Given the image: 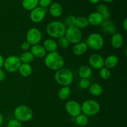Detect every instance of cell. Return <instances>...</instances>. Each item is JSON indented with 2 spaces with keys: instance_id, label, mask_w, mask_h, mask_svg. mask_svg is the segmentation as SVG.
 <instances>
[{
  "instance_id": "cell-34",
  "label": "cell",
  "mask_w": 127,
  "mask_h": 127,
  "mask_svg": "<svg viewBox=\"0 0 127 127\" xmlns=\"http://www.w3.org/2000/svg\"><path fill=\"white\" fill-rule=\"evenodd\" d=\"M99 13H100V14L102 15L106 13V12H109V8H108L107 6L105 4H100L97 7V11Z\"/></svg>"
},
{
  "instance_id": "cell-36",
  "label": "cell",
  "mask_w": 127,
  "mask_h": 127,
  "mask_svg": "<svg viewBox=\"0 0 127 127\" xmlns=\"http://www.w3.org/2000/svg\"><path fill=\"white\" fill-rule=\"evenodd\" d=\"M31 48V45L27 41H25L21 44V48L24 51H28V50Z\"/></svg>"
},
{
  "instance_id": "cell-15",
  "label": "cell",
  "mask_w": 127,
  "mask_h": 127,
  "mask_svg": "<svg viewBox=\"0 0 127 127\" xmlns=\"http://www.w3.org/2000/svg\"><path fill=\"white\" fill-rule=\"evenodd\" d=\"M110 43H111V45L113 48H115V49H119L123 45L124 37L120 33L116 32L112 36Z\"/></svg>"
},
{
  "instance_id": "cell-1",
  "label": "cell",
  "mask_w": 127,
  "mask_h": 127,
  "mask_svg": "<svg viewBox=\"0 0 127 127\" xmlns=\"http://www.w3.org/2000/svg\"><path fill=\"white\" fill-rule=\"evenodd\" d=\"M44 62L48 69L56 71L63 68L64 64L63 58L57 52H50L46 55Z\"/></svg>"
},
{
  "instance_id": "cell-10",
  "label": "cell",
  "mask_w": 127,
  "mask_h": 127,
  "mask_svg": "<svg viewBox=\"0 0 127 127\" xmlns=\"http://www.w3.org/2000/svg\"><path fill=\"white\" fill-rule=\"evenodd\" d=\"M65 109L67 113L71 117H76L81 114V105L76 100H68L65 105Z\"/></svg>"
},
{
  "instance_id": "cell-19",
  "label": "cell",
  "mask_w": 127,
  "mask_h": 127,
  "mask_svg": "<svg viewBox=\"0 0 127 127\" xmlns=\"http://www.w3.org/2000/svg\"><path fill=\"white\" fill-rule=\"evenodd\" d=\"M100 26L104 32H107L110 34L113 35L117 32L116 27L110 20L104 21L102 23L100 24Z\"/></svg>"
},
{
  "instance_id": "cell-32",
  "label": "cell",
  "mask_w": 127,
  "mask_h": 127,
  "mask_svg": "<svg viewBox=\"0 0 127 127\" xmlns=\"http://www.w3.org/2000/svg\"><path fill=\"white\" fill-rule=\"evenodd\" d=\"M7 127H22V124L19 121L14 119L9 120L7 124Z\"/></svg>"
},
{
  "instance_id": "cell-28",
  "label": "cell",
  "mask_w": 127,
  "mask_h": 127,
  "mask_svg": "<svg viewBox=\"0 0 127 127\" xmlns=\"http://www.w3.org/2000/svg\"><path fill=\"white\" fill-rule=\"evenodd\" d=\"M21 62L22 63H29L32 62L34 60V57L29 51H25L22 53L21 57H20Z\"/></svg>"
},
{
  "instance_id": "cell-43",
  "label": "cell",
  "mask_w": 127,
  "mask_h": 127,
  "mask_svg": "<svg viewBox=\"0 0 127 127\" xmlns=\"http://www.w3.org/2000/svg\"><path fill=\"white\" fill-rule=\"evenodd\" d=\"M71 120L72 122H75V117H71Z\"/></svg>"
},
{
  "instance_id": "cell-2",
  "label": "cell",
  "mask_w": 127,
  "mask_h": 127,
  "mask_svg": "<svg viewBox=\"0 0 127 127\" xmlns=\"http://www.w3.org/2000/svg\"><path fill=\"white\" fill-rule=\"evenodd\" d=\"M66 26L60 21H52L47 25L46 32L51 37L55 38H60L64 36L66 31Z\"/></svg>"
},
{
  "instance_id": "cell-40",
  "label": "cell",
  "mask_w": 127,
  "mask_h": 127,
  "mask_svg": "<svg viewBox=\"0 0 127 127\" xmlns=\"http://www.w3.org/2000/svg\"><path fill=\"white\" fill-rule=\"evenodd\" d=\"M89 1L93 4H96L100 1V0H89Z\"/></svg>"
},
{
  "instance_id": "cell-20",
  "label": "cell",
  "mask_w": 127,
  "mask_h": 127,
  "mask_svg": "<svg viewBox=\"0 0 127 127\" xmlns=\"http://www.w3.org/2000/svg\"><path fill=\"white\" fill-rule=\"evenodd\" d=\"M43 48L46 50V52H56L58 48V44L57 42L53 39L51 38H47L43 41Z\"/></svg>"
},
{
  "instance_id": "cell-23",
  "label": "cell",
  "mask_w": 127,
  "mask_h": 127,
  "mask_svg": "<svg viewBox=\"0 0 127 127\" xmlns=\"http://www.w3.org/2000/svg\"><path fill=\"white\" fill-rule=\"evenodd\" d=\"M39 0H23L22 2V7L27 11H32L38 5Z\"/></svg>"
},
{
  "instance_id": "cell-42",
  "label": "cell",
  "mask_w": 127,
  "mask_h": 127,
  "mask_svg": "<svg viewBox=\"0 0 127 127\" xmlns=\"http://www.w3.org/2000/svg\"><path fill=\"white\" fill-rule=\"evenodd\" d=\"M102 1H104V2H112V1H114V0H102Z\"/></svg>"
},
{
  "instance_id": "cell-14",
  "label": "cell",
  "mask_w": 127,
  "mask_h": 127,
  "mask_svg": "<svg viewBox=\"0 0 127 127\" xmlns=\"http://www.w3.org/2000/svg\"><path fill=\"white\" fill-rule=\"evenodd\" d=\"M34 57H37L38 58H42L45 57L47 55V52L43 48V47L41 45L37 44L32 45L31 47V51Z\"/></svg>"
},
{
  "instance_id": "cell-26",
  "label": "cell",
  "mask_w": 127,
  "mask_h": 127,
  "mask_svg": "<svg viewBox=\"0 0 127 127\" xmlns=\"http://www.w3.org/2000/svg\"><path fill=\"white\" fill-rule=\"evenodd\" d=\"M74 26L79 28V29L86 28L89 26L88 19L84 16H79V17H76Z\"/></svg>"
},
{
  "instance_id": "cell-25",
  "label": "cell",
  "mask_w": 127,
  "mask_h": 127,
  "mask_svg": "<svg viewBox=\"0 0 127 127\" xmlns=\"http://www.w3.org/2000/svg\"><path fill=\"white\" fill-rule=\"evenodd\" d=\"M71 94V89L69 86H63L58 92V97L63 100H67Z\"/></svg>"
},
{
  "instance_id": "cell-16",
  "label": "cell",
  "mask_w": 127,
  "mask_h": 127,
  "mask_svg": "<svg viewBox=\"0 0 127 127\" xmlns=\"http://www.w3.org/2000/svg\"><path fill=\"white\" fill-rule=\"evenodd\" d=\"M88 46L85 42H80L74 44L73 48V52L75 55L81 56L88 51Z\"/></svg>"
},
{
  "instance_id": "cell-8",
  "label": "cell",
  "mask_w": 127,
  "mask_h": 127,
  "mask_svg": "<svg viewBox=\"0 0 127 127\" xmlns=\"http://www.w3.org/2000/svg\"><path fill=\"white\" fill-rule=\"evenodd\" d=\"M21 62L19 57L12 55L7 57L4 60L3 67L6 71L9 73H14L19 70Z\"/></svg>"
},
{
  "instance_id": "cell-5",
  "label": "cell",
  "mask_w": 127,
  "mask_h": 127,
  "mask_svg": "<svg viewBox=\"0 0 127 127\" xmlns=\"http://www.w3.org/2000/svg\"><path fill=\"white\" fill-rule=\"evenodd\" d=\"M100 106L99 102L94 100L88 99L81 105V112L87 116H93L99 112Z\"/></svg>"
},
{
  "instance_id": "cell-38",
  "label": "cell",
  "mask_w": 127,
  "mask_h": 127,
  "mask_svg": "<svg viewBox=\"0 0 127 127\" xmlns=\"http://www.w3.org/2000/svg\"><path fill=\"white\" fill-rule=\"evenodd\" d=\"M123 28L125 30V31H127V19L125 18L123 22Z\"/></svg>"
},
{
  "instance_id": "cell-35",
  "label": "cell",
  "mask_w": 127,
  "mask_h": 127,
  "mask_svg": "<svg viewBox=\"0 0 127 127\" xmlns=\"http://www.w3.org/2000/svg\"><path fill=\"white\" fill-rule=\"evenodd\" d=\"M52 0H39L38 4L40 5V7L46 9L47 7L52 4Z\"/></svg>"
},
{
  "instance_id": "cell-9",
  "label": "cell",
  "mask_w": 127,
  "mask_h": 127,
  "mask_svg": "<svg viewBox=\"0 0 127 127\" xmlns=\"http://www.w3.org/2000/svg\"><path fill=\"white\" fill-rule=\"evenodd\" d=\"M42 34L38 28L32 27L30 29L26 34V41L30 43L31 45L38 44L42 40Z\"/></svg>"
},
{
  "instance_id": "cell-4",
  "label": "cell",
  "mask_w": 127,
  "mask_h": 127,
  "mask_svg": "<svg viewBox=\"0 0 127 127\" xmlns=\"http://www.w3.org/2000/svg\"><path fill=\"white\" fill-rule=\"evenodd\" d=\"M15 119L20 122L30 121L33 118V112L32 109L26 105H21L15 109L14 111Z\"/></svg>"
},
{
  "instance_id": "cell-12",
  "label": "cell",
  "mask_w": 127,
  "mask_h": 127,
  "mask_svg": "<svg viewBox=\"0 0 127 127\" xmlns=\"http://www.w3.org/2000/svg\"><path fill=\"white\" fill-rule=\"evenodd\" d=\"M89 64L94 69H100L104 67V58L100 55L94 53L89 57Z\"/></svg>"
},
{
  "instance_id": "cell-3",
  "label": "cell",
  "mask_w": 127,
  "mask_h": 127,
  "mask_svg": "<svg viewBox=\"0 0 127 127\" xmlns=\"http://www.w3.org/2000/svg\"><path fill=\"white\" fill-rule=\"evenodd\" d=\"M55 79L62 86H69L73 81V73L70 69L62 68L56 71Z\"/></svg>"
},
{
  "instance_id": "cell-22",
  "label": "cell",
  "mask_w": 127,
  "mask_h": 127,
  "mask_svg": "<svg viewBox=\"0 0 127 127\" xmlns=\"http://www.w3.org/2000/svg\"><path fill=\"white\" fill-rule=\"evenodd\" d=\"M92 69L90 66L88 65H83L79 68L78 70L79 76L81 78H87L88 79L92 75Z\"/></svg>"
},
{
  "instance_id": "cell-31",
  "label": "cell",
  "mask_w": 127,
  "mask_h": 127,
  "mask_svg": "<svg viewBox=\"0 0 127 127\" xmlns=\"http://www.w3.org/2000/svg\"><path fill=\"white\" fill-rule=\"evenodd\" d=\"M79 87H80L81 89H88V88H89V86H90L91 82L89 79H87V78H81V80L79 81Z\"/></svg>"
},
{
  "instance_id": "cell-24",
  "label": "cell",
  "mask_w": 127,
  "mask_h": 127,
  "mask_svg": "<svg viewBox=\"0 0 127 127\" xmlns=\"http://www.w3.org/2000/svg\"><path fill=\"white\" fill-rule=\"evenodd\" d=\"M89 93L94 96H99L102 94L103 89L102 87L99 84L97 83H93L91 84L89 88Z\"/></svg>"
},
{
  "instance_id": "cell-13",
  "label": "cell",
  "mask_w": 127,
  "mask_h": 127,
  "mask_svg": "<svg viewBox=\"0 0 127 127\" xmlns=\"http://www.w3.org/2000/svg\"><path fill=\"white\" fill-rule=\"evenodd\" d=\"M87 19H88L89 24L94 26H100L104 21L102 15L98 12H92L89 15Z\"/></svg>"
},
{
  "instance_id": "cell-29",
  "label": "cell",
  "mask_w": 127,
  "mask_h": 127,
  "mask_svg": "<svg viewBox=\"0 0 127 127\" xmlns=\"http://www.w3.org/2000/svg\"><path fill=\"white\" fill-rule=\"evenodd\" d=\"M99 75L100 77L104 80H107L111 76V71L109 69L105 68V67H103L100 69L99 71Z\"/></svg>"
},
{
  "instance_id": "cell-39",
  "label": "cell",
  "mask_w": 127,
  "mask_h": 127,
  "mask_svg": "<svg viewBox=\"0 0 127 127\" xmlns=\"http://www.w3.org/2000/svg\"><path fill=\"white\" fill-rule=\"evenodd\" d=\"M4 60V58L0 54V68H1L3 66Z\"/></svg>"
},
{
  "instance_id": "cell-33",
  "label": "cell",
  "mask_w": 127,
  "mask_h": 127,
  "mask_svg": "<svg viewBox=\"0 0 127 127\" xmlns=\"http://www.w3.org/2000/svg\"><path fill=\"white\" fill-rule=\"evenodd\" d=\"M76 18V17L74 16H73V15H70V16H69L67 17L66 19V24L68 25V27L75 25Z\"/></svg>"
},
{
  "instance_id": "cell-17",
  "label": "cell",
  "mask_w": 127,
  "mask_h": 127,
  "mask_svg": "<svg viewBox=\"0 0 127 127\" xmlns=\"http://www.w3.org/2000/svg\"><path fill=\"white\" fill-rule=\"evenodd\" d=\"M119 58L115 55H110L104 59V67L108 69H112L117 65Z\"/></svg>"
},
{
  "instance_id": "cell-7",
  "label": "cell",
  "mask_w": 127,
  "mask_h": 127,
  "mask_svg": "<svg viewBox=\"0 0 127 127\" xmlns=\"http://www.w3.org/2000/svg\"><path fill=\"white\" fill-rule=\"evenodd\" d=\"M64 37L67 38L69 43L76 44L81 41L83 38V33L81 30L75 26H69L66 29Z\"/></svg>"
},
{
  "instance_id": "cell-41",
  "label": "cell",
  "mask_w": 127,
  "mask_h": 127,
  "mask_svg": "<svg viewBox=\"0 0 127 127\" xmlns=\"http://www.w3.org/2000/svg\"><path fill=\"white\" fill-rule=\"evenodd\" d=\"M3 121H4V119H3V116H2V114L0 113V127L3 124Z\"/></svg>"
},
{
  "instance_id": "cell-18",
  "label": "cell",
  "mask_w": 127,
  "mask_h": 127,
  "mask_svg": "<svg viewBox=\"0 0 127 127\" xmlns=\"http://www.w3.org/2000/svg\"><path fill=\"white\" fill-rule=\"evenodd\" d=\"M49 12L52 17H59L63 14V7L60 4L54 2L50 6Z\"/></svg>"
},
{
  "instance_id": "cell-27",
  "label": "cell",
  "mask_w": 127,
  "mask_h": 127,
  "mask_svg": "<svg viewBox=\"0 0 127 127\" xmlns=\"http://www.w3.org/2000/svg\"><path fill=\"white\" fill-rule=\"evenodd\" d=\"M74 122H76L77 125L80 127H85L88 125V122H89V119L87 115L83 114H81L76 117Z\"/></svg>"
},
{
  "instance_id": "cell-30",
  "label": "cell",
  "mask_w": 127,
  "mask_h": 127,
  "mask_svg": "<svg viewBox=\"0 0 127 127\" xmlns=\"http://www.w3.org/2000/svg\"><path fill=\"white\" fill-rule=\"evenodd\" d=\"M58 43H59V45L60 46L61 48H63V49L68 48L70 45L69 41L67 40V38L64 36L58 38Z\"/></svg>"
},
{
  "instance_id": "cell-11",
  "label": "cell",
  "mask_w": 127,
  "mask_h": 127,
  "mask_svg": "<svg viewBox=\"0 0 127 127\" xmlns=\"http://www.w3.org/2000/svg\"><path fill=\"white\" fill-rule=\"evenodd\" d=\"M46 12L47 10L45 8L37 6L31 11L30 13V19L33 22L39 23L44 19L46 16Z\"/></svg>"
},
{
  "instance_id": "cell-21",
  "label": "cell",
  "mask_w": 127,
  "mask_h": 127,
  "mask_svg": "<svg viewBox=\"0 0 127 127\" xmlns=\"http://www.w3.org/2000/svg\"><path fill=\"white\" fill-rule=\"evenodd\" d=\"M18 71L21 76L24 77H28L32 74V68L29 63H21Z\"/></svg>"
},
{
  "instance_id": "cell-37",
  "label": "cell",
  "mask_w": 127,
  "mask_h": 127,
  "mask_svg": "<svg viewBox=\"0 0 127 127\" xmlns=\"http://www.w3.org/2000/svg\"><path fill=\"white\" fill-rule=\"evenodd\" d=\"M5 78H6V73L4 71L2 68H0V81L4 80Z\"/></svg>"
},
{
  "instance_id": "cell-6",
  "label": "cell",
  "mask_w": 127,
  "mask_h": 127,
  "mask_svg": "<svg viewBox=\"0 0 127 127\" xmlns=\"http://www.w3.org/2000/svg\"><path fill=\"white\" fill-rule=\"evenodd\" d=\"M86 43L88 48L93 50H100L104 47V38L100 33H91L87 38Z\"/></svg>"
}]
</instances>
